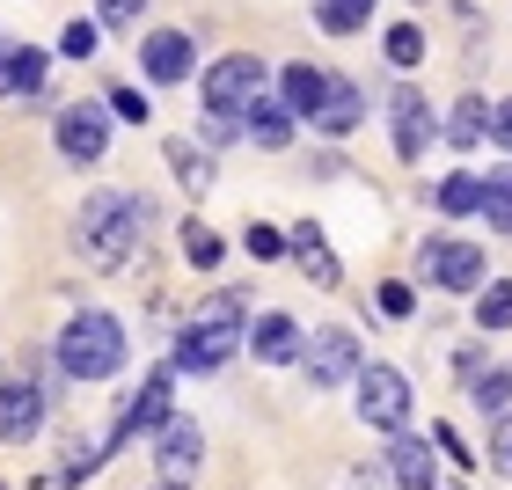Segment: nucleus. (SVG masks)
I'll return each instance as SVG.
<instances>
[{"mask_svg": "<svg viewBox=\"0 0 512 490\" xmlns=\"http://www.w3.org/2000/svg\"><path fill=\"white\" fill-rule=\"evenodd\" d=\"M154 220V205L139 198V191H96L81 205V227H74V242H81V256L96 271H118L125 256H132V242H139V227Z\"/></svg>", "mask_w": 512, "mask_h": 490, "instance_id": "nucleus-1", "label": "nucleus"}, {"mask_svg": "<svg viewBox=\"0 0 512 490\" xmlns=\"http://www.w3.org/2000/svg\"><path fill=\"white\" fill-rule=\"evenodd\" d=\"M249 337V315H242V293H213L205 308L183 322V337H176V366L183 373H213L235 359V344Z\"/></svg>", "mask_w": 512, "mask_h": 490, "instance_id": "nucleus-2", "label": "nucleus"}, {"mask_svg": "<svg viewBox=\"0 0 512 490\" xmlns=\"http://www.w3.org/2000/svg\"><path fill=\"white\" fill-rule=\"evenodd\" d=\"M59 366H66V381H110V373L125 366V330H118V315L81 308V315L59 330Z\"/></svg>", "mask_w": 512, "mask_h": 490, "instance_id": "nucleus-3", "label": "nucleus"}, {"mask_svg": "<svg viewBox=\"0 0 512 490\" xmlns=\"http://www.w3.org/2000/svg\"><path fill=\"white\" fill-rule=\"evenodd\" d=\"M198 96H205V110H213L220 125H235L242 110L264 96V59H256V52H227V59H213V66H205V81H198Z\"/></svg>", "mask_w": 512, "mask_h": 490, "instance_id": "nucleus-4", "label": "nucleus"}, {"mask_svg": "<svg viewBox=\"0 0 512 490\" xmlns=\"http://www.w3.org/2000/svg\"><path fill=\"white\" fill-rule=\"evenodd\" d=\"M198 469H205V432L191 417H169L154 432V490H191Z\"/></svg>", "mask_w": 512, "mask_h": 490, "instance_id": "nucleus-5", "label": "nucleus"}, {"mask_svg": "<svg viewBox=\"0 0 512 490\" xmlns=\"http://www.w3.org/2000/svg\"><path fill=\"white\" fill-rule=\"evenodd\" d=\"M359 417H366V425H374V432H395V439H403V425H410V381H403V373H395V366H359Z\"/></svg>", "mask_w": 512, "mask_h": 490, "instance_id": "nucleus-6", "label": "nucleus"}, {"mask_svg": "<svg viewBox=\"0 0 512 490\" xmlns=\"http://www.w3.org/2000/svg\"><path fill=\"white\" fill-rule=\"evenodd\" d=\"M300 366H308L315 388H344L359 381V337L352 330H315L308 344H300Z\"/></svg>", "mask_w": 512, "mask_h": 490, "instance_id": "nucleus-7", "label": "nucleus"}, {"mask_svg": "<svg viewBox=\"0 0 512 490\" xmlns=\"http://www.w3.org/2000/svg\"><path fill=\"white\" fill-rule=\"evenodd\" d=\"M425 278H432L439 293H476L483 286V249L439 235V242H425Z\"/></svg>", "mask_w": 512, "mask_h": 490, "instance_id": "nucleus-8", "label": "nucleus"}, {"mask_svg": "<svg viewBox=\"0 0 512 490\" xmlns=\"http://www.w3.org/2000/svg\"><path fill=\"white\" fill-rule=\"evenodd\" d=\"M59 154L66 161H103L110 154V110L103 103H66L59 110Z\"/></svg>", "mask_w": 512, "mask_h": 490, "instance_id": "nucleus-9", "label": "nucleus"}, {"mask_svg": "<svg viewBox=\"0 0 512 490\" xmlns=\"http://www.w3.org/2000/svg\"><path fill=\"white\" fill-rule=\"evenodd\" d=\"M388 132H395V154L403 161H425L432 154V103L417 88H395L388 96Z\"/></svg>", "mask_w": 512, "mask_h": 490, "instance_id": "nucleus-10", "label": "nucleus"}, {"mask_svg": "<svg viewBox=\"0 0 512 490\" xmlns=\"http://www.w3.org/2000/svg\"><path fill=\"white\" fill-rule=\"evenodd\" d=\"M37 432H44V388L37 381H0V439L30 447Z\"/></svg>", "mask_w": 512, "mask_h": 490, "instance_id": "nucleus-11", "label": "nucleus"}, {"mask_svg": "<svg viewBox=\"0 0 512 490\" xmlns=\"http://www.w3.org/2000/svg\"><path fill=\"white\" fill-rule=\"evenodd\" d=\"M169 395H176V373L161 366V373H147V381H139V395L125 403V417H118V439H139V432H161L169 425Z\"/></svg>", "mask_w": 512, "mask_h": 490, "instance_id": "nucleus-12", "label": "nucleus"}, {"mask_svg": "<svg viewBox=\"0 0 512 490\" xmlns=\"http://www.w3.org/2000/svg\"><path fill=\"white\" fill-rule=\"evenodd\" d=\"M139 66H147V81H183L191 74V37L183 30H147V44H139Z\"/></svg>", "mask_w": 512, "mask_h": 490, "instance_id": "nucleus-13", "label": "nucleus"}, {"mask_svg": "<svg viewBox=\"0 0 512 490\" xmlns=\"http://www.w3.org/2000/svg\"><path fill=\"white\" fill-rule=\"evenodd\" d=\"M286 249H293V264L315 278V286H344V264H337V249L322 242V227L315 220H300L293 235H286Z\"/></svg>", "mask_w": 512, "mask_h": 490, "instance_id": "nucleus-14", "label": "nucleus"}, {"mask_svg": "<svg viewBox=\"0 0 512 490\" xmlns=\"http://www.w3.org/2000/svg\"><path fill=\"white\" fill-rule=\"evenodd\" d=\"M388 476H395V490H439V461H432V447L425 439H388Z\"/></svg>", "mask_w": 512, "mask_h": 490, "instance_id": "nucleus-15", "label": "nucleus"}, {"mask_svg": "<svg viewBox=\"0 0 512 490\" xmlns=\"http://www.w3.org/2000/svg\"><path fill=\"white\" fill-rule=\"evenodd\" d=\"M278 103H286L293 118H322V103H330V74H315V66H286V74H278Z\"/></svg>", "mask_w": 512, "mask_h": 490, "instance_id": "nucleus-16", "label": "nucleus"}, {"mask_svg": "<svg viewBox=\"0 0 512 490\" xmlns=\"http://www.w3.org/2000/svg\"><path fill=\"white\" fill-rule=\"evenodd\" d=\"M0 96H30V103H44V52H37V44H15V52H0Z\"/></svg>", "mask_w": 512, "mask_h": 490, "instance_id": "nucleus-17", "label": "nucleus"}, {"mask_svg": "<svg viewBox=\"0 0 512 490\" xmlns=\"http://www.w3.org/2000/svg\"><path fill=\"white\" fill-rule=\"evenodd\" d=\"M242 132L256 139V147H271V154H278V147H293V110L278 103V96H256V103L242 110Z\"/></svg>", "mask_w": 512, "mask_h": 490, "instance_id": "nucleus-18", "label": "nucleus"}, {"mask_svg": "<svg viewBox=\"0 0 512 490\" xmlns=\"http://www.w3.org/2000/svg\"><path fill=\"white\" fill-rule=\"evenodd\" d=\"M249 344H256V359H300V344H308V337H300V322L293 315H256L249 322Z\"/></svg>", "mask_w": 512, "mask_h": 490, "instance_id": "nucleus-19", "label": "nucleus"}, {"mask_svg": "<svg viewBox=\"0 0 512 490\" xmlns=\"http://www.w3.org/2000/svg\"><path fill=\"white\" fill-rule=\"evenodd\" d=\"M483 220L498 227V235H512V161H491V176H483Z\"/></svg>", "mask_w": 512, "mask_h": 490, "instance_id": "nucleus-20", "label": "nucleus"}, {"mask_svg": "<svg viewBox=\"0 0 512 490\" xmlns=\"http://www.w3.org/2000/svg\"><path fill=\"white\" fill-rule=\"evenodd\" d=\"M439 132H447V147H476V139L491 132V103H483V96H461V103H454V118L439 125Z\"/></svg>", "mask_w": 512, "mask_h": 490, "instance_id": "nucleus-21", "label": "nucleus"}, {"mask_svg": "<svg viewBox=\"0 0 512 490\" xmlns=\"http://www.w3.org/2000/svg\"><path fill=\"white\" fill-rule=\"evenodd\" d=\"M359 118H366V103H359V88L330 74V103H322V118H315V125H322V132H352Z\"/></svg>", "mask_w": 512, "mask_h": 490, "instance_id": "nucleus-22", "label": "nucleus"}, {"mask_svg": "<svg viewBox=\"0 0 512 490\" xmlns=\"http://www.w3.org/2000/svg\"><path fill=\"white\" fill-rule=\"evenodd\" d=\"M476 330H512V278H491L476 293Z\"/></svg>", "mask_w": 512, "mask_h": 490, "instance_id": "nucleus-23", "label": "nucleus"}, {"mask_svg": "<svg viewBox=\"0 0 512 490\" xmlns=\"http://www.w3.org/2000/svg\"><path fill=\"white\" fill-rule=\"evenodd\" d=\"M366 15H374V0H315V22H322L330 37H352Z\"/></svg>", "mask_w": 512, "mask_h": 490, "instance_id": "nucleus-24", "label": "nucleus"}, {"mask_svg": "<svg viewBox=\"0 0 512 490\" xmlns=\"http://www.w3.org/2000/svg\"><path fill=\"white\" fill-rule=\"evenodd\" d=\"M476 205H483V176H469V169H461V176H447V183H439V213H447V220L476 213Z\"/></svg>", "mask_w": 512, "mask_h": 490, "instance_id": "nucleus-25", "label": "nucleus"}, {"mask_svg": "<svg viewBox=\"0 0 512 490\" xmlns=\"http://www.w3.org/2000/svg\"><path fill=\"white\" fill-rule=\"evenodd\" d=\"M476 410H483V417H512V373H505V366L476 373Z\"/></svg>", "mask_w": 512, "mask_h": 490, "instance_id": "nucleus-26", "label": "nucleus"}, {"mask_svg": "<svg viewBox=\"0 0 512 490\" xmlns=\"http://www.w3.org/2000/svg\"><path fill=\"white\" fill-rule=\"evenodd\" d=\"M169 161H176V176L191 183V191H213V154H198L191 139H176V147H169Z\"/></svg>", "mask_w": 512, "mask_h": 490, "instance_id": "nucleus-27", "label": "nucleus"}, {"mask_svg": "<svg viewBox=\"0 0 512 490\" xmlns=\"http://www.w3.org/2000/svg\"><path fill=\"white\" fill-rule=\"evenodd\" d=\"M183 256H191L198 271H213V264H220V235H213L205 220H191V227H183Z\"/></svg>", "mask_w": 512, "mask_h": 490, "instance_id": "nucleus-28", "label": "nucleus"}, {"mask_svg": "<svg viewBox=\"0 0 512 490\" xmlns=\"http://www.w3.org/2000/svg\"><path fill=\"white\" fill-rule=\"evenodd\" d=\"M388 59L417 66V59H425V30H417V22H395V30H388Z\"/></svg>", "mask_w": 512, "mask_h": 490, "instance_id": "nucleus-29", "label": "nucleus"}, {"mask_svg": "<svg viewBox=\"0 0 512 490\" xmlns=\"http://www.w3.org/2000/svg\"><path fill=\"white\" fill-rule=\"evenodd\" d=\"M59 52H66V59H88V52H96V22H66V30H59Z\"/></svg>", "mask_w": 512, "mask_h": 490, "instance_id": "nucleus-30", "label": "nucleus"}, {"mask_svg": "<svg viewBox=\"0 0 512 490\" xmlns=\"http://www.w3.org/2000/svg\"><path fill=\"white\" fill-rule=\"evenodd\" d=\"M242 249L256 256V264H264V256H286V235H278V227H249V235H242Z\"/></svg>", "mask_w": 512, "mask_h": 490, "instance_id": "nucleus-31", "label": "nucleus"}, {"mask_svg": "<svg viewBox=\"0 0 512 490\" xmlns=\"http://www.w3.org/2000/svg\"><path fill=\"white\" fill-rule=\"evenodd\" d=\"M103 103L118 110V118H132V125H147V110H154V103H139V88H110Z\"/></svg>", "mask_w": 512, "mask_h": 490, "instance_id": "nucleus-32", "label": "nucleus"}, {"mask_svg": "<svg viewBox=\"0 0 512 490\" xmlns=\"http://www.w3.org/2000/svg\"><path fill=\"white\" fill-rule=\"evenodd\" d=\"M491 139L512 154V96H505V103H491Z\"/></svg>", "mask_w": 512, "mask_h": 490, "instance_id": "nucleus-33", "label": "nucleus"}, {"mask_svg": "<svg viewBox=\"0 0 512 490\" xmlns=\"http://www.w3.org/2000/svg\"><path fill=\"white\" fill-rule=\"evenodd\" d=\"M432 439H439V454H454V461H476V454H469V447H461V432H454V425H439V432H432Z\"/></svg>", "mask_w": 512, "mask_h": 490, "instance_id": "nucleus-34", "label": "nucleus"}, {"mask_svg": "<svg viewBox=\"0 0 512 490\" xmlns=\"http://www.w3.org/2000/svg\"><path fill=\"white\" fill-rule=\"evenodd\" d=\"M103 22H118V30H125V22H139V0H103Z\"/></svg>", "mask_w": 512, "mask_h": 490, "instance_id": "nucleus-35", "label": "nucleus"}, {"mask_svg": "<svg viewBox=\"0 0 512 490\" xmlns=\"http://www.w3.org/2000/svg\"><path fill=\"white\" fill-rule=\"evenodd\" d=\"M381 315H410V286H381Z\"/></svg>", "mask_w": 512, "mask_h": 490, "instance_id": "nucleus-36", "label": "nucleus"}, {"mask_svg": "<svg viewBox=\"0 0 512 490\" xmlns=\"http://www.w3.org/2000/svg\"><path fill=\"white\" fill-rule=\"evenodd\" d=\"M498 461H505V469H512V447H505V454H498Z\"/></svg>", "mask_w": 512, "mask_h": 490, "instance_id": "nucleus-37", "label": "nucleus"}]
</instances>
